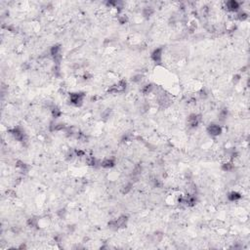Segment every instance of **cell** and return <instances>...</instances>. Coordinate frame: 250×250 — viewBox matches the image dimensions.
Returning a JSON list of instances; mask_svg holds the SVG:
<instances>
[{
	"label": "cell",
	"mask_w": 250,
	"mask_h": 250,
	"mask_svg": "<svg viewBox=\"0 0 250 250\" xmlns=\"http://www.w3.org/2000/svg\"><path fill=\"white\" fill-rule=\"evenodd\" d=\"M83 98H84V95L81 94V93H72L71 95V102L73 105L78 106L82 103Z\"/></svg>",
	"instance_id": "cell-1"
},
{
	"label": "cell",
	"mask_w": 250,
	"mask_h": 250,
	"mask_svg": "<svg viewBox=\"0 0 250 250\" xmlns=\"http://www.w3.org/2000/svg\"><path fill=\"white\" fill-rule=\"evenodd\" d=\"M207 131H208V133L211 136H218V135H220L221 134V132H222V129H221V127H220L219 125H217V124H211L208 127V129H207Z\"/></svg>",
	"instance_id": "cell-2"
},
{
	"label": "cell",
	"mask_w": 250,
	"mask_h": 250,
	"mask_svg": "<svg viewBox=\"0 0 250 250\" xmlns=\"http://www.w3.org/2000/svg\"><path fill=\"white\" fill-rule=\"evenodd\" d=\"M11 133L15 137V139L18 140V141H23V140H24V137H25L24 132H23L22 130H20L19 128H14L13 130H11Z\"/></svg>",
	"instance_id": "cell-3"
},
{
	"label": "cell",
	"mask_w": 250,
	"mask_h": 250,
	"mask_svg": "<svg viewBox=\"0 0 250 250\" xmlns=\"http://www.w3.org/2000/svg\"><path fill=\"white\" fill-rule=\"evenodd\" d=\"M152 58L155 62L156 63H159L161 61V58H162V49L161 48H158L155 50V51L152 52Z\"/></svg>",
	"instance_id": "cell-4"
},
{
	"label": "cell",
	"mask_w": 250,
	"mask_h": 250,
	"mask_svg": "<svg viewBox=\"0 0 250 250\" xmlns=\"http://www.w3.org/2000/svg\"><path fill=\"white\" fill-rule=\"evenodd\" d=\"M199 123V117L196 114H192L189 117V124L192 126V127H195L198 126V124Z\"/></svg>",
	"instance_id": "cell-5"
},
{
	"label": "cell",
	"mask_w": 250,
	"mask_h": 250,
	"mask_svg": "<svg viewBox=\"0 0 250 250\" xmlns=\"http://www.w3.org/2000/svg\"><path fill=\"white\" fill-rule=\"evenodd\" d=\"M227 7H228L229 10H231V11H236L238 9L239 5L236 1H229L227 3Z\"/></svg>",
	"instance_id": "cell-6"
},
{
	"label": "cell",
	"mask_w": 250,
	"mask_h": 250,
	"mask_svg": "<svg viewBox=\"0 0 250 250\" xmlns=\"http://www.w3.org/2000/svg\"><path fill=\"white\" fill-rule=\"evenodd\" d=\"M113 165H114V161H113V159H105V160L102 162V166L103 167H106V168L112 167Z\"/></svg>",
	"instance_id": "cell-7"
},
{
	"label": "cell",
	"mask_w": 250,
	"mask_h": 250,
	"mask_svg": "<svg viewBox=\"0 0 250 250\" xmlns=\"http://www.w3.org/2000/svg\"><path fill=\"white\" fill-rule=\"evenodd\" d=\"M241 198V195L238 194V192H231L229 195V199L230 200H232V201H234V200H238V199Z\"/></svg>",
	"instance_id": "cell-8"
},
{
	"label": "cell",
	"mask_w": 250,
	"mask_h": 250,
	"mask_svg": "<svg viewBox=\"0 0 250 250\" xmlns=\"http://www.w3.org/2000/svg\"><path fill=\"white\" fill-rule=\"evenodd\" d=\"M60 114V111L58 109H53V115L55 116V117H57V116H58Z\"/></svg>",
	"instance_id": "cell-9"
}]
</instances>
